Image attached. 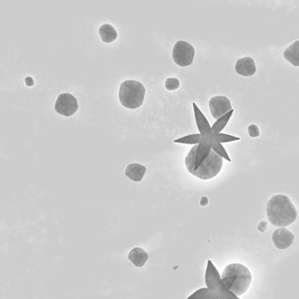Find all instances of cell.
Masks as SVG:
<instances>
[{"mask_svg":"<svg viewBox=\"0 0 299 299\" xmlns=\"http://www.w3.org/2000/svg\"><path fill=\"white\" fill-rule=\"evenodd\" d=\"M185 164L192 175L203 180L215 178L222 171L223 158L211 146L198 144L190 150Z\"/></svg>","mask_w":299,"mask_h":299,"instance_id":"obj_1","label":"cell"},{"mask_svg":"<svg viewBox=\"0 0 299 299\" xmlns=\"http://www.w3.org/2000/svg\"><path fill=\"white\" fill-rule=\"evenodd\" d=\"M267 217L274 226H287L295 223L298 212L288 196L277 194L268 202Z\"/></svg>","mask_w":299,"mask_h":299,"instance_id":"obj_2","label":"cell"},{"mask_svg":"<svg viewBox=\"0 0 299 299\" xmlns=\"http://www.w3.org/2000/svg\"><path fill=\"white\" fill-rule=\"evenodd\" d=\"M223 284L235 296L243 295L252 282L251 272L241 263H231L225 268L222 276Z\"/></svg>","mask_w":299,"mask_h":299,"instance_id":"obj_3","label":"cell"},{"mask_svg":"<svg viewBox=\"0 0 299 299\" xmlns=\"http://www.w3.org/2000/svg\"><path fill=\"white\" fill-rule=\"evenodd\" d=\"M146 97V87L138 80H128L121 84L119 100L129 110H136L142 105Z\"/></svg>","mask_w":299,"mask_h":299,"instance_id":"obj_4","label":"cell"},{"mask_svg":"<svg viewBox=\"0 0 299 299\" xmlns=\"http://www.w3.org/2000/svg\"><path fill=\"white\" fill-rule=\"evenodd\" d=\"M205 281L208 288L215 295L217 296L219 299H240L237 296L234 295L228 291L224 285L222 277H220L218 270H216V266L213 264L210 260L208 262Z\"/></svg>","mask_w":299,"mask_h":299,"instance_id":"obj_5","label":"cell"},{"mask_svg":"<svg viewBox=\"0 0 299 299\" xmlns=\"http://www.w3.org/2000/svg\"><path fill=\"white\" fill-rule=\"evenodd\" d=\"M195 50L188 42L180 40L176 43L172 50V59L177 65L187 67L194 62Z\"/></svg>","mask_w":299,"mask_h":299,"instance_id":"obj_6","label":"cell"},{"mask_svg":"<svg viewBox=\"0 0 299 299\" xmlns=\"http://www.w3.org/2000/svg\"><path fill=\"white\" fill-rule=\"evenodd\" d=\"M55 111L63 117H71L78 110L77 99L71 94L63 93L55 102Z\"/></svg>","mask_w":299,"mask_h":299,"instance_id":"obj_7","label":"cell"},{"mask_svg":"<svg viewBox=\"0 0 299 299\" xmlns=\"http://www.w3.org/2000/svg\"><path fill=\"white\" fill-rule=\"evenodd\" d=\"M209 110L214 118L219 119L225 114L232 111L229 99L226 96H214L209 101Z\"/></svg>","mask_w":299,"mask_h":299,"instance_id":"obj_8","label":"cell"},{"mask_svg":"<svg viewBox=\"0 0 299 299\" xmlns=\"http://www.w3.org/2000/svg\"><path fill=\"white\" fill-rule=\"evenodd\" d=\"M294 234L285 227H279L274 231L272 241L279 249H286L292 246L294 241Z\"/></svg>","mask_w":299,"mask_h":299,"instance_id":"obj_9","label":"cell"},{"mask_svg":"<svg viewBox=\"0 0 299 299\" xmlns=\"http://www.w3.org/2000/svg\"><path fill=\"white\" fill-rule=\"evenodd\" d=\"M235 71L242 76L249 77L254 75L256 72L254 59L251 57L239 59L235 64Z\"/></svg>","mask_w":299,"mask_h":299,"instance_id":"obj_10","label":"cell"},{"mask_svg":"<svg viewBox=\"0 0 299 299\" xmlns=\"http://www.w3.org/2000/svg\"><path fill=\"white\" fill-rule=\"evenodd\" d=\"M147 168L145 165L139 164H130L125 169V175L135 182L142 180L146 175Z\"/></svg>","mask_w":299,"mask_h":299,"instance_id":"obj_11","label":"cell"},{"mask_svg":"<svg viewBox=\"0 0 299 299\" xmlns=\"http://www.w3.org/2000/svg\"><path fill=\"white\" fill-rule=\"evenodd\" d=\"M149 259V255L141 248H132L129 254V260L132 262L136 267H144L146 265V262Z\"/></svg>","mask_w":299,"mask_h":299,"instance_id":"obj_12","label":"cell"},{"mask_svg":"<svg viewBox=\"0 0 299 299\" xmlns=\"http://www.w3.org/2000/svg\"><path fill=\"white\" fill-rule=\"evenodd\" d=\"M284 57L294 67H299V40H296L284 52Z\"/></svg>","mask_w":299,"mask_h":299,"instance_id":"obj_13","label":"cell"},{"mask_svg":"<svg viewBox=\"0 0 299 299\" xmlns=\"http://www.w3.org/2000/svg\"><path fill=\"white\" fill-rule=\"evenodd\" d=\"M99 33L104 43H111L117 39V30L110 24L102 25L99 29Z\"/></svg>","mask_w":299,"mask_h":299,"instance_id":"obj_14","label":"cell"},{"mask_svg":"<svg viewBox=\"0 0 299 299\" xmlns=\"http://www.w3.org/2000/svg\"><path fill=\"white\" fill-rule=\"evenodd\" d=\"M187 299H219V298L215 295L209 289L202 288L189 296Z\"/></svg>","mask_w":299,"mask_h":299,"instance_id":"obj_15","label":"cell"},{"mask_svg":"<svg viewBox=\"0 0 299 299\" xmlns=\"http://www.w3.org/2000/svg\"><path fill=\"white\" fill-rule=\"evenodd\" d=\"M165 88L169 91H173L179 88V80L177 78H168L165 80Z\"/></svg>","mask_w":299,"mask_h":299,"instance_id":"obj_16","label":"cell"},{"mask_svg":"<svg viewBox=\"0 0 299 299\" xmlns=\"http://www.w3.org/2000/svg\"><path fill=\"white\" fill-rule=\"evenodd\" d=\"M248 134H249V136L251 138H257V137H259V128L257 127L255 124H251L248 127Z\"/></svg>","mask_w":299,"mask_h":299,"instance_id":"obj_17","label":"cell"},{"mask_svg":"<svg viewBox=\"0 0 299 299\" xmlns=\"http://www.w3.org/2000/svg\"><path fill=\"white\" fill-rule=\"evenodd\" d=\"M26 84H27V85H29V86H32V85L33 84V80H32V78H30V77L26 78Z\"/></svg>","mask_w":299,"mask_h":299,"instance_id":"obj_18","label":"cell"}]
</instances>
